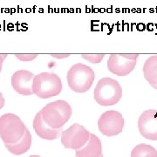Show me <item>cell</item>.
Instances as JSON below:
<instances>
[{
  "label": "cell",
  "instance_id": "obj_24",
  "mask_svg": "<svg viewBox=\"0 0 157 157\" xmlns=\"http://www.w3.org/2000/svg\"><path fill=\"white\" fill-rule=\"evenodd\" d=\"M101 157H103V155H101Z\"/></svg>",
  "mask_w": 157,
  "mask_h": 157
},
{
  "label": "cell",
  "instance_id": "obj_5",
  "mask_svg": "<svg viewBox=\"0 0 157 157\" xmlns=\"http://www.w3.org/2000/svg\"><path fill=\"white\" fill-rule=\"evenodd\" d=\"M21 119L13 113H6L0 117V137L6 143H16L26 132Z\"/></svg>",
  "mask_w": 157,
  "mask_h": 157
},
{
  "label": "cell",
  "instance_id": "obj_16",
  "mask_svg": "<svg viewBox=\"0 0 157 157\" xmlns=\"http://www.w3.org/2000/svg\"><path fill=\"white\" fill-rule=\"evenodd\" d=\"M81 57L89 61L90 63H93V64H98V63H101V60L104 59L105 54H82Z\"/></svg>",
  "mask_w": 157,
  "mask_h": 157
},
{
  "label": "cell",
  "instance_id": "obj_13",
  "mask_svg": "<svg viewBox=\"0 0 157 157\" xmlns=\"http://www.w3.org/2000/svg\"><path fill=\"white\" fill-rule=\"evenodd\" d=\"M32 140H33L32 135H31L30 131L27 129L25 134L17 142L11 143V144L6 143V147L11 152V154L16 155H23L28 151L29 148L31 147V145H32Z\"/></svg>",
  "mask_w": 157,
  "mask_h": 157
},
{
  "label": "cell",
  "instance_id": "obj_4",
  "mask_svg": "<svg viewBox=\"0 0 157 157\" xmlns=\"http://www.w3.org/2000/svg\"><path fill=\"white\" fill-rule=\"evenodd\" d=\"M33 89L39 98L49 99L61 93V79L55 73H39L34 76Z\"/></svg>",
  "mask_w": 157,
  "mask_h": 157
},
{
  "label": "cell",
  "instance_id": "obj_18",
  "mask_svg": "<svg viewBox=\"0 0 157 157\" xmlns=\"http://www.w3.org/2000/svg\"><path fill=\"white\" fill-rule=\"evenodd\" d=\"M123 56L131 60H137L139 54H123Z\"/></svg>",
  "mask_w": 157,
  "mask_h": 157
},
{
  "label": "cell",
  "instance_id": "obj_14",
  "mask_svg": "<svg viewBox=\"0 0 157 157\" xmlns=\"http://www.w3.org/2000/svg\"><path fill=\"white\" fill-rule=\"evenodd\" d=\"M143 74L147 81L151 85H157V55L149 57L143 66Z\"/></svg>",
  "mask_w": 157,
  "mask_h": 157
},
{
  "label": "cell",
  "instance_id": "obj_17",
  "mask_svg": "<svg viewBox=\"0 0 157 157\" xmlns=\"http://www.w3.org/2000/svg\"><path fill=\"white\" fill-rule=\"evenodd\" d=\"M15 56L17 57L18 59H20L21 61L28 62L36 59L38 54H15Z\"/></svg>",
  "mask_w": 157,
  "mask_h": 157
},
{
  "label": "cell",
  "instance_id": "obj_11",
  "mask_svg": "<svg viewBox=\"0 0 157 157\" xmlns=\"http://www.w3.org/2000/svg\"><path fill=\"white\" fill-rule=\"evenodd\" d=\"M33 128L35 130V133L40 138L47 140H52L59 138V136H61L62 131H63L62 128H52L45 123L42 117L41 111H39L34 117Z\"/></svg>",
  "mask_w": 157,
  "mask_h": 157
},
{
  "label": "cell",
  "instance_id": "obj_8",
  "mask_svg": "<svg viewBox=\"0 0 157 157\" xmlns=\"http://www.w3.org/2000/svg\"><path fill=\"white\" fill-rule=\"evenodd\" d=\"M138 128L140 135L150 140H157V111L146 110L140 114L138 121Z\"/></svg>",
  "mask_w": 157,
  "mask_h": 157
},
{
  "label": "cell",
  "instance_id": "obj_22",
  "mask_svg": "<svg viewBox=\"0 0 157 157\" xmlns=\"http://www.w3.org/2000/svg\"><path fill=\"white\" fill-rule=\"evenodd\" d=\"M152 87H153V88H155V89L157 90V85H155V86H152Z\"/></svg>",
  "mask_w": 157,
  "mask_h": 157
},
{
  "label": "cell",
  "instance_id": "obj_23",
  "mask_svg": "<svg viewBox=\"0 0 157 157\" xmlns=\"http://www.w3.org/2000/svg\"><path fill=\"white\" fill-rule=\"evenodd\" d=\"M29 157H40V156H39V155H31V156H29Z\"/></svg>",
  "mask_w": 157,
  "mask_h": 157
},
{
  "label": "cell",
  "instance_id": "obj_21",
  "mask_svg": "<svg viewBox=\"0 0 157 157\" xmlns=\"http://www.w3.org/2000/svg\"><path fill=\"white\" fill-rule=\"evenodd\" d=\"M7 55L6 54H0V72H1V70H2V65H3V62L5 60V59H6Z\"/></svg>",
  "mask_w": 157,
  "mask_h": 157
},
{
  "label": "cell",
  "instance_id": "obj_19",
  "mask_svg": "<svg viewBox=\"0 0 157 157\" xmlns=\"http://www.w3.org/2000/svg\"><path fill=\"white\" fill-rule=\"evenodd\" d=\"M51 56L56 59H64L69 57V54H51Z\"/></svg>",
  "mask_w": 157,
  "mask_h": 157
},
{
  "label": "cell",
  "instance_id": "obj_2",
  "mask_svg": "<svg viewBox=\"0 0 157 157\" xmlns=\"http://www.w3.org/2000/svg\"><path fill=\"white\" fill-rule=\"evenodd\" d=\"M122 88L117 80L111 78H103L99 80L94 91L95 101L101 106H113L121 101Z\"/></svg>",
  "mask_w": 157,
  "mask_h": 157
},
{
  "label": "cell",
  "instance_id": "obj_10",
  "mask_svg": "<svg viewBox=\"0 0 157 157\" xmlns=\"http://www.w3.org/2000/svg\"><path fill=\"white\" fill-rule=\"evenodd\" d=\"M136 62L137 60L125 58L123 54H111L107 61V68L115 75L126 76L135 69Z\"/></svg>",
  "mask_w": 157,
  "mask_h": 157
},
{
  "label": "cell",
  "instance_id": "obj_20",
  "mask_svg": "<svg viewBox=\"0 0 157 157\" xmlns=\"http://www.w3.org/2000/svg\"><path fill=\"white\" fill-rule=\"evenodd\" d=\"M5 102H6V101H5V98H4L3 94L0 93V110L4 107V106H5Z\"/></svg>",
  "mask_w": 157,
  "mask_h": 157
},
{
  "label": "cell",
  "instance_id": "obj_9",
  "mask_svg": "<svg viewBox=\"0 0 157 157\" xmlns=\"http://www.w3.org/2000/svg\"><path fill=\"white\" fill-rule=\"evenodd\" d=\"M34 74L26 70H19L11 77V86L17 94L22 95L34 94L33 85Z\"/></svg>",
  "mask_w": 157,
  "mask_h": 157
},
{
  "label": "cell",
  "instance_id": "obj_6",
  "mask_svg": "<svg viewBox=\"0 0 157 157\" xmlns=\"http://www.w3.org/2000/svg\"><path fill=\"white\" fill-rule=\"evenodd\" d=\"M89 131L78 123L73 124L61 134V142L66 148L78 150L84 146L90 138Z\"/></svg>",
  "mask_w": 157,
  "mask_h": 157
},
{
  "label": "cell",
  "instance_id": "obj_15",
  "mask_svg": "<svg viewBox=\"0 0 157 157\" xmlns=\"http://www.w3.org/2000/svg\"><path fill=\"white\" fill-rule=\"evenodd\" d=\"M131 157H157V150L147 144H139L134 147Z\"/></svg>",
  "mask_w": 157,
  "mask_h": 157
},
{
  "label": "cell",
  "instance_id": "obj_12",
  "mask_svg": "<svg viewBox=\"0 0 157 157\" xmlns=\"http://www.w3.org/2000/svg\"><path fill=\"white\" fill-rule=\"evenodd\" d=\"M75 154L76 157H101L102 155L101 141L95 135L91 134L88 141L76 150Z\"/></svg>",
  "mask_w": 157,
  "mask_h": 157
},
{
  "label": "cell",
  "instance_id": "obj_3",
  "mask_svg": "<svg viewBox=\"0 0 157 157\" xmlns=\"http://www.w3.org/2000/svg\"><path fill=\"white\" fill-rule=\"evenodd\" d=\"M67 78L69 87L73 92L85 93L91 88L95 78V73L89 67L78 63L69 69Z\"/></svg>",
  "mask_w": 157,
  "mask_h": 157
},
{
  "label": "cell",
  "instance_id": "obj_1",
  "mask_svg": "<svg viewBox=\"0 0 157 157\" xmlns=\"http://www.w3.org/2000/svg\"><path fill=\"white\" fill-rule=\"evenodd\" d=\"M41 111L45 123L54 129L62 128L72 116V107L67 101H56L47 104Z\"/></svg>",
  "mask_w": 157,
  "mask_h": 157
},
{
  "label": "cell",
  "instance_id": "obj_7",
  "mask_svg": "<svg viewBox=\"0 0 157 157\" xmlns=\"http://www.w3.org/2000/svg\"><path fill=\"white\" fill-rule=\"evenodd\" d=\"M98 127L102 135L111 137L119 135L124 128L122 114L115 110H109L101 114L98 121Z\"/></svg>",
  "mask_w": 157,
  "mask_h": 157
}]
</instances>
